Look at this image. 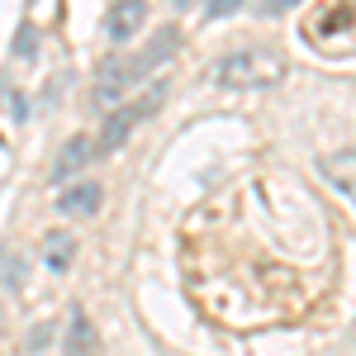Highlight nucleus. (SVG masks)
Segmentation results:
<instances>
[{"instance_id": "12", "label": "nucleus", "mask_w": 356, "mask_h": 356, "mask_svg": "<svg viewBox=\"0 0 356 356\" xmlns=\"http://www.w3.org/2000/svg\"><path fill=\"white\" fill-rule=\"evenodd\" d=\"M233 10H243V0H204V15H209V19H223V15H233Z\"/></svg>"}, {"instance_id": "13", "label": "nucleus", "mask_w": 356, "mask_h": 356, "mask_svg": "<svg viewBox=\"0 0 356 356\" xmlns=\"http://www.w3.org/2000/svg\"><path fill=\"white\" fill-rule=\"evenodd\" d=\"M295 5H300V0H266L261 15H280V10H295Z\"/></svg>"}, {"instance_id": "10", "label": "nucleus", "mask_w": 356, "mask_h": 356, "mask_svg": "<svg viewBox=\"0 0 356 356\" xmlns=\"http://www.w3.org/2000/svg\"><path fill=\"white\" fill-rule=\"evenodd\" d=\"M72 261H76V238L67 233V228H53L48 238H43V266L48 271H72Z\"/></svg>"}, {"instance_id": "6", "label": "nucleus", "mask_w": 356, "mask_h": 356, "mask_svg": "<svg viewBox=\"0 0 356 356\" xmlns=\"http://www.w3.org/2000/svg\"><path fill=\"white\" fill-rule=\"evenodd\" d=\"M143 24H147V0H114L110 15H105L110 43H129V38H138Z\"/></svg>"}, {"instance_id": "9", "label": "nucleus", "mask_w": 356, "mask_h": 356, "mask_svg": "<svg viewBox=\"0 0 356 356\" xmlns=\"http://www.w3.org/2000/svg\"><path fill=\"white\" fill-rule=\"evenodd\" d=\"M62 352H67V356H100V347H95V328H90L86 309H72V318H67V342H62Z\"/></svg>"}, {"instance_id": "4", "label": "nucleus", "mask_w": 356, "mask_h": 356, "mask_svg": "<svg viewBox=\"0 0 356 356\" xmlns=\"http://www.w3.org/2000/svg\"><path fill=\"white\" fill-rule=\"evenodd\" d=\"M129 90H134L129 57H110V62L100 67V76L90 81V100H95V105H114V100H124Z\"/></svg>"}, {"instance_id": "11", "label": "nucleus", "mask_w": 356, "mask_h": 356, "mask_svg": "<svg viewBox=\"0 0 356 356\" xmlns=\"http://www.w3.org/2000/svg\"><path fill=\"white\" fill-rule=\"evenodd\" d=\"M0 280H5L10 290H19V285H24V257H19V252H15V257H10V252H0Z\"/></svg>"}, {"instance_id": "7", "label": "nucleus", "mask_w": 356, "mask_h": 356, "mask_svg": "<svg viewBox=\"0 0 356 356\" xmlns=\"http://www.w3.org/2000/svg\"><path fill=\"white\" fill-rule=\"evenodd\" d=\"M100 200H105V191H100L95 181H72L67 191L57 195V214H67V219H90V214H100Z\"/></svg>"}, {"instance_id": "1", "label": "nucleus", "mask_w": 356, "mask_h": 356, "mask_svg": "<svg viewBox=\"0 0 356 356\" xmlns=\"http://www.w3.org/2000/svg\"><path fill=\"white\" fill-rule=\"evenodd\" d=\"M285 57L275 48H238V53H223L214 62V81L228 90H266V86L285 81Z\"/></svg>"}, {"instance_id": "2", "label": "nucleus", "mask_w": 356, "mask_h": 356, "mask_svg": "<svg viewBox=\"0 0 356 356\" xmlns=\"http://www.w3.org/2000/svg\"><path fill=\"white\" fill-rule=\"evenodd\" d=\"M162 100H166V86H152L147 95H138V100H124V105H114L110 119H105V129H100V138H95V143H100V157L119 152V147H124V143L134 138V129H138V124H143V119H147L152 110H157Z\"/></svg>"}, {"instance_id": "8", "label": "nucleus", "mask_w": 356, "mask_h": 356, "mask_svg": "<svg viewBox=\"0 0 356 356\" xmlns=\"http://www.w3.org/2000/svg\"><path fill=\"white\" fill-rule=\"evenodd\" d=\"M90 157H100V143L90 134H76L67 138V147H62V157L53 162V181H72L81 166H90Z\"/></svg>"}, {"instance_id": "3", "label": "nucleus", "mask_w": 356, "mask_h": 356, "mask_svg": "<svg viewBox=\"0 0 356 356\" xmlns=\"http://www.w3.org/2000/svg\"><path fill=\"white\" fill-rule=\"evenodd\" d=\"M176 53H181V29H176V24H162L157 33H152V38H147V43H143V48H138L134 57H129L134 86H138V81H147V76H152L162 62H171Z\"/></svg>"}, {"instance_id": "5", "label": "nucleus", "mask_w": 356, "mask_h": 356, "mask_svg": "<svg viewBox=\"0 0 356 356\" xmlns=\"http://www.w3.org/2000/svg\"><path fill=\"white\" fill-rule=\"evenodd\" d=\"M318 176H323L347 204H356V147H337V152H328V157L318 162Z\"/></svg>"}]
</instances>
